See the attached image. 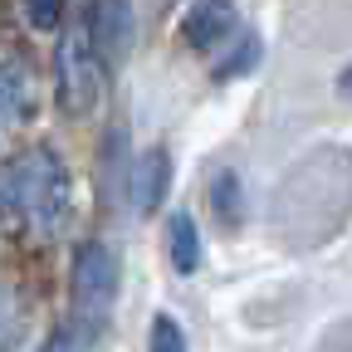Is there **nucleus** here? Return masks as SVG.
Wrapping results in <instances>:
<instances>
[{
  "label": "nucleus",
  "mask_w": 352,
  "mask_h": 352,
  "mask_svg": "<svg viewBox=\"0 0 352 352\" xmlns=\"http://www.w3.org/2000/svg\"><path fill=\"white\" fill-rule=\"evenodd\" d=\"M69 201H74V186L59 152L25 147L0 162V210L20 220L25 230H39V235L59 230L69 220Z\"/></svg>",
  "instance_id": "1"
},
{
  "label": "nucleus",
  "mask_w": 352,
  "mask_h": 352,
  "mask_svg": "<svg viewBox=\"0 0 352 352\" xmlns=\"http://www.w3.org/2000/svg\"><path fill=\"white\" fill-rule=\"evenodd\" d=\"M113 294H118V259L103 240H83L74 254V270H69V298H74V314L69 323H78L88 338H98L108 314H113Z\"/></svg>",
  "instance_id": "2"
},
{
  "label": "nucleus",
  "mask_w": 352,
  "mask_h": 352,
  "mask_svg": "<svg viewBox=\"0 0 352 352\" xmlns=\"http://www.w3.org/2000/svg\"><path fill=\"white\" fill-rule=\"evenodd\" d=\"M103 74L108 64L94 50V34L88 25H74L59 39V54H54V78H59V108L69 118H88L103 103Z\"/></svg>",
  "instance_id": "3"
},
{
  "label": "nucleus",
  "mask_w": 352,
  "mask_h": 352,
  "mask_svg": "<svg viewBox=\"0 0 352 352\" xmlns=\"http://www.w3.org/2000/svg\"><path fill=\"white\" fill-rule=\"evenodd\" d=\"M88 34H94V50L108 69H118L132 50V30H138V20H132V0H94V10H88Z\"/></svg>",
  "instance_id": "4"
},
{
  "label": "nucleus",
  "mask_w": 352,
  "mask_h": 352,
  "mask_svg": "<svg viewBox=\"0 0 352 352\" xmlns=\"http://www.w3.org/2000/svg\"><path fill=\"white\" fill-rule=\"evenodd\" d=\"M240 30V10H235V0H191V10L182 15V34L191 50L210 54L220 50V44H230Z\"/></svg>",
  "instance_id": "5"
},
{
  "label": "nucleus",
  "mask_w": 352,
  "mask_h": 352,
  "mask_svg": "<svg viewBox=\"0 0 352 352\" xmlns=\"http://www.w3.org/2000/svg\"><path fill=\"white\" fill-rule=\"evenodd\" d=\"M166 186H171V157H166V147H152V152H142V162L132 166V206H138L142 215H152L162 201H166Z\"/></svg>",
  "instance_id": "6"
},
{
  "label": "nucleus",
  "mask_w": 352,
  "mask_h": 352,
  "mask_svg": "<svg viewBox=\"0 0 352 352\" xmlns=\"http://www.w3.org/2000/svg\"><path fill=\"white\" fill-rule=\"evenodd\" d=\"M166 250H171V270L176 274H196L201 270V230H196L191 210H176L166 220Z\"/></svg>",
  "instance_id": "7"
},
{
  "label": "nucleus",
  "mask_w": 352,
  "mask_h": 352,
  "mask_svg": "<svg viewBox=\"0 0 352 352\" xmlns=\"http://www.w3.org/2000/svg\"><path fill=\"white\" fill-rule=\"evenodd\" d=\"M210 210H215V220L226 230H235L240 220H245V186H240L235 171H215V182H210Z\"/></svg>",
  "instance_id": "8"
},
{
  "label": "nucleus",
  "mask_w": 352,
  "mask_h": 352,
  "mask_svg": "<svg viewBox=\"0 0 352 352\" xmlns=\"http://www.w3.org/2000/svg\"><path fill=\"white\" fill-rule=\"evenodd\" d=\"M30 78L15 64H0V118H25L30 113Z\"/></svg>",
  "instance_id": "9"
},
{
  "label": "nucleus",
  "mask_w": 352,
  "mask_h": 352,
  "mask_svg": "<svg viewBox=\"0 0 352 352\" xmlns=\"http://www.w3.org/2000/svg\"><path fill=\"white\" fill-rule=\"evenodd\" d=\"M108 191L122 196L132 191V171H127V132H108Z\"/></svg>",
  "instance_id": "10"
},
{
  "label": "nucleus",
  "mask_w": 352,
  "mask_h": 352,
  "mask_svg": "<svg viewBox=\"0 0 352 352\" xmlns=\"http://www.w3.org/2000/svg\"><path fill=\"white\" fill-rule=\"evenodd\" d=\"M147 352H186V333L171 314H157L152 318V333H147Z\"/></svg>",
  "instance_id": "11"
},
{
  "label": "nucleus",
  "mask_w": 352,
  "mask_h": 352,
  "mask_svg": "<svg viewBox=\"0 0 352 352\" xmlns=\"http://www.w3.org/2000/svg\"><path fill=\"white\" fill-rule=\"evenodd\" d=\"M254 59H259V39H254V34H245V39H240V50L215 69V78H240V74H250V69H254Z\"/></svg>",
  "instance_id": "12"
},
{
  "label": "nucleus",
  "mask_w": 352,
  "mask_h": 352,
  "mask_svg": "<svg viewBox=\"0 0 352 352\" xmlns=\"http://www.w3.org/2000/svg\"><path fill=\"white\" fill-rule=\"evenodd\" d=\"M20 338V303L10 289H0V352H10Z\"/></svg>",
  "instance_id": "13"
},
{
  "label": "nucleus",
  "mask_w": 352,
  "mask_h": 352,
  "mask_svg": "<svg viewBox=\"0 0 352 352\" xmlns=\"http://www.w3.org/2000/svg\"><path fill=\"white\" fill-rule=\"evenodd\" d=\"M64 10H69V0H25V15L34 30H59Z\"/></svg>",
  "instance_id": "14"
},
{
  "label": "nucleus",
  "mask_w": 352,
  "mask_h": 352,
  "mask_svg": "<svg viewBox=\"0 0 352 352\" xmlns=\"http://www.w3.org/2000/svg\"><path fill=\"white\" fill-rule=\"evenodd\" d=\"M88 342H94V338H88L78 323H64V328H59L50 342L39 347V352H88Z\"/></svg>",
  "instance_id": "15"
},
{
  "label": "nucleus",
  "mask_w": 352,
  "mask_h": 352,
  "mask_svg": "<svg viewBox=\"0 0 352 352\" xmlns=\"http://www.w3.org/2000/svg\"><path fill=\"white\" fill-rule=\"evenodd\" d=\"M338 94H342V98H352V64L338 74Z\"/></svg>",
  "instance_id": "16"
}]
</instances>
